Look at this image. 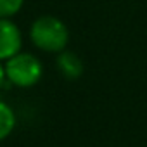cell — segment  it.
Segmentation results:
<instances>
[{
    "mask_svg": "<svg viewBox=\"0 0 147 147\" xmlns=\"http://www.w3.org/2000/svg\"><path fill=\"white\" fill-rule=\"evenodd\" d=\"M67 40L66 24L54 16H42L31 26V42L45 52H62Z\"/></svg>",
    "mask_w": 147,
    "mask_h": 147,
    "instance_id": "cell-1",
    "label": "cell"
},
{
    "mask_svg": "<svg viewBox=\"0 0 147 147\" xmlns=\"http://www.w3.org/2000/svg\"><path fill=\"white\" fill-rule=\"evenodd\" d=\"M5 75L16 87H31L42 76V64L31 54H16L7 61Z\"/></svg>",
    "mask_w": 147,
    "mask_h": 147,
    "instance_id": "cell-2",
    "label": "cell"
},
{
    "mask_svg": "<svg viewBox=\"0 0 147 147\" xmlns=\"http://www.w3.org/2000/svg\"><path fill=\"white\" fill-rule=\"evenodd\" d=\"M21 33L18 26L9 19H0V59H11L19 54Z\"/></svg>",
    "mask_w": 147,
    "mask_h": 147,
    "instance_id": "cell-3",
    "label": "cell"
},
{
    "mask_svg": "<svg viewBox=\"0 0 147 147\" xmlns=\"http://www.w3.org/2000/svg\"><path fill=\"white\" fill-rule=\"evenodd\" d=\"M57 67L69 80H75V78L82 76V73H83L82 59L76 54H73V52H61L59 57H57Z\"/></svg>",
    "mask_w": 147,
    "mask_h": 147,
    "instance_id": "cell-4",
    "label": "cell"
},
{
    "mask_svg": "<svg viewBox=\"0 0 147 147\" xmlns=\"http://www.w3.org/2000/svg\"><path fill=\"white\" fill-rule=\"evenodd\" d=\"M16 126V116L12 113V109L0 100V140H4L5 137H9V133L14 130Z\"/></svg>",
    "mask_w": 147,
    "mask_h": 147,
    "instance_id": "cell-5",
    "label": "cell"
},
{
    "mask_svg": "<svg viewBox=\"0 0 147 147\" xmlns=\"http://www.w3.org/2000/svg\"><path fill=\"white\" fill-rule=\"evenodd\" d=\"M24 0H0V19H7L19 12Z\"/></svg>",
    "mask_w": 147,
    "mask_h": 147,
    "instance_id": "cell-6",
    "label": "cell"
},
{
    "mask_svg": "<svg viewBox=\"0 0 147 147\" xmlns=\"http://www.w3.org/2000/svg\"><path fill=\"white\" fill-rule=\"evenodd\" d=\"M4 69H2V66H0V85H2V80H4Z\"/></svg>",
    "mask_w": 147,
    "mask_h": 147,
    "instance_id": "cell-7",
    "label": "cell"
}]
</instances>
